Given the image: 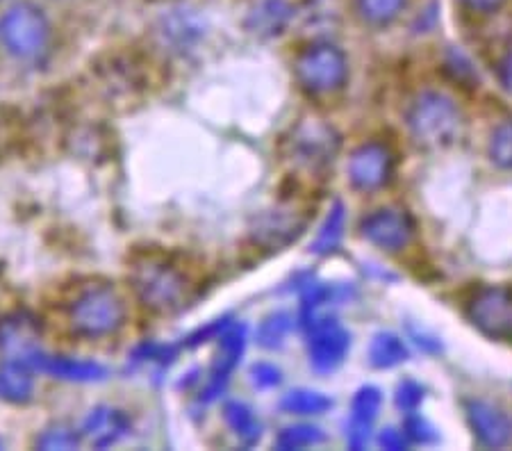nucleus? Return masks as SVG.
<instances>
[{"mask_svg":"<svg viewBox=\"0 0 512 451\" xmlns=\"http://www.w3.org/2000/svg\"><path fill=\"white\" fill-rule=\"evenodd\" d=\"M326 440V433L315 424H292L285 426L276 438V449L280 451H296V449H308L317 447Z\"/></svg>","mask_w":512,"mask_h":451,"instance_id":"26","label":"nucleus"},{"mask_svg":"<svg viewBox=\"0 0 512 451\" xmlns=\"http://www.w3.org/2000/svg\"><path fill=\"white\" fill-rule=\"evenodd\" d=\"M444 69H447V73L453 80L460 82V85H465V87H472L478 80L472 62H469L467 57L458 51H449L447 62H444Z\"/></svg>","mask_w":512,"mask_h":451,"instance_id":"32","label":"nucleus"},{"mask_svg":"<svg viewBox=\"0 0 512 451\" xmlns=\"http://www.w3.org/2000/svg\"><path fill=\"white\" fill-rule=\"evenodd\" d=\"M403 431H406V436L410 442H417V445H431V442L437 440V431L435 426L426 420V417H421L417 413H410L406 417V424H403Z\"/></svg>","mask_w":512,"mask_h":451,"instance_id":"31","label":"nucleus"},{"mask_svg":"<svg viewBox=\"0 0 512 451\" xmlns=\"http://www.w3.org/2000/svg\"><path fill=\"white\" fill-rule=\"evenodd\" d=\"M292 326H294V322L287 313L269 315L258 328V344L264 349L283 347L289 331H292Z\"/></svg>","mask_w":512,"mask_h":451,"instance_id":"28","label":"nucleus"},{"mask_svg":"<svg viewBox=\"0 0 512 451\" xmlns=\"http://www.w3.org/2000/svg\"><path fill=\"white\" fill-rule=\"evenodd\" d=\"M351 349V333L335 319H315L308 326V358L319 374H330L340 367Z\"/></svg>","mask_w":512,"mask_h":451,"instance_id":"9","label":"nucleus"},{"mask_svg":"<svg viewBox=\"0 0 512 451\" xmlns=\"http://www.w3.org/2000/svg\"><path fill=\"white\" fill-rule=\"evenodd\" d=\"M219 356L214 360V367L210 372L208 385H205V401L217 399L221 392L226 390V383L230 374L235 372L239 360L244 356L246 349V326L244 324H228L224 333L219 335Z\"/></svg>","mask_w":512,"mask_h":451,"instance_id":"13","label":"nucleus"},{"mask_svg":"<svg viewBox=\"0 0 512 451\" xmlns=\"http://www.w3.org/2000/svg\"><path fill=\"white\" fill-rule=\"evenodd\" d=\"M424 392H426L424 385L415 379L401 381L399 385H396V395H394L396 408L403 410L406 415L417 413V408L421 406V401H424V397H426Z\"/></svg>","mask_w":512,"mask_h":451,"instance_id":"30","label":"nucleus"},{"mask_svg":"<svg viewBox=\"0 0 512 451\" xmlns=\"http://www.w3.org/2000/svg\"><path fill=\"white\" fill-rule=\"evenodd\" d=\"M360 235L376 249L399 253L415 237V221L403 210L381 208L360 221Z\"/></svg>","mask_w":512,"mask_h":451,"instance_id":"10","label":"nucleus"},{"mask_svg":"<svg viewBox=\"0 0 512 451\" xmlns=\"http://www.w3.org/2000/svg\"><path fill=\"white\" fill-rule=\"evenodd\" d=\"M292 16L294 7L289 5V0H258L246 14L244 26L255 37L274 39L287 30Z\"/></svg>","mask_w":512,"mask_h":451,"instance_id":"19","label":"nucleus"},{"mask_svg":"<svg viewBox=\"0 0 512 451\" xmlns=\"http://www.w3.org/2000/svg\"><path fill=\"white\" fill-rule=\"evenodd\" d=\"M82 438H85V436H82V431L73 429V426L64 424V422H55L51 426H46V429L39 433L37 440H35V447L44 449V451L78 449Z\"/></svg>","mask_w":512,"mask_h":451,"instance_id":"27","label":"nucleus"},{"mask_svg":"<svg viewBox=\"0 0 512 451\" xmlns=\"http://www.w3.org/2000/svg\"><path fill=\"white\" fill-rule=\"evenodd\" d=\"M383 406V395L376 385H362L351 399V424L349 433H346V442L349 447L360 451L367 447L371 426H374L378 413Z\"/></svg>","mask_w":512,"mask_h":451,"instance_id":"17","label":"nucleus"},{"mask_svg":"<svg viewBox=\"0 0 512 451\" xmlns=\"http://www.w3.org/2000/svg\"><path fill=\"white\" fill-rule=\"evenodd\" d=\"M408 0H353L355 16L369 28H387L406 10Z\"/></svg>","mask_w":512,"mask_h":451,"instance_id":"23","label":"nucleus"},{"mask_svg":"<svg viewBox=\"0 0 512 451\" xmlns=\"http://www.w3.org/2000/svg\"><path fill=\"white\" fill-rule=\"evenodd\" d=\"M251 381L255 388L271 390V388H278V385L283 383V372H280L278 365L267 363V360H260V363H255L251 367Z\"/></svg>","mask_w":512,"mask_h":451,"instance_id":"33","label":"nucleus"},{"mask_svg":"<svg viewBox=\"0 0 512 451\" xmlns=\"http://www.w3.org/2000/svg\"><path fill=\"white\" fill-rule=\"evenodd\" d=\"M344 228H346V210L340 201H335L333 208H330L328 217L321 224L319 233L312 242L310 251L317 253V256H330V253L337 251L342 237H344Z\"/></svg>","mask_w":512,"mask_h":451,"instance_id":"25","label":"nucleus"},{"mask_svg":"<svg viewBox=\"0 0 512 451\" xmlns=\"http://www.w3.org/2000/svg\"><path fill=\"white\" fill-rule=\"evenodd\" d=\"M280 408L287 415H296V417H317L328 413L333 408V399L324 392L310 390V388H296L289 390L287 395L280 401Z\"/></svg>","mask_w":512,"mask_h":451,"instance_id":"24","label":"nucleus"},{"mask_svg":"<svg viewBox=\"0 0 512 451\" xmlns=\"http://www.w3.org/2000/svg\"><path fill=\"white\" fill-rule=\"evenodd\" d=\"M294 73L301 89L312 96H330L349 80V60L340 46L315 41L305 46L294 62Z\"/></svg>","mask_w":512,"mask_h":451,"instance_id":"5","label":"nucleus"},{"mask_svg":"<svg viewBox=\"0 0 512 451\" xmlns=\"http://www.w3.org/2000/svg\"><path fill=\"white\" fill-rule=\"evenodd\" d=\"M394 153L383 142H365L351 153L346 174L353 190L358 192H378L390 183L394 176Z\"/></svg>","mask_w":512,"mask_h":451,"instance_id":"8","label":"nucleus"},{"mask_svg":"<svg viewBox=\"0 0 512 451\" xmlns=\"http://www.w3.org/2000/svg\"><path fill=\"white\" fill-rule=\"evenodd\" d=\"M305 231V219L294 210H267L255 217L251 240L267 251H280L299 240Z\"/></svg>","mask_w":512,"mask_h":451,"instance_id":"11","label":"nucleus"},{"mask_svg":"<svg viewBox=\"0 0 512 451\" xmlns=\"http://www.w3.org/2000/svg\"><path fill=\"white\" fill-rule=\"evenodd\" d=\"M497 76H499V82L501 87L506 89L508 94H512V51L503 57V60L499 62L497 67Z\"/></svg>","mask_w":512,"mask_h":451,"instance_id":"36","label":"nucleus"},{"mask_svg":"<svg viewBox=\"0 0 512 451\" xmlns=\"http://www.w3.org/2000/svg\"><path fill=\"white\" fill-rule=\"evenodd\" d=\"M132 429L130 417L119 408L112 406H96L92 413L82 422V436H85L94 447L105 449L117 445L121 438H126Z\"/></svg>","mask_w":512,"mask_h":451,"instance_id":"16","label":"nucleus"},{"mask_svg":"<svg viewBox=\"0 0 512 451\" xmlns=\"http://www.w3.org/2000/svg\"><path fill=\"white\" fill-rule=\"evenodd\" d=\"M160 32L164 44H169L173 51H192V48L205 37V23L201 16L187 7H176L169 14L162 16Z\"/></svg>","mask_w":512,"mask_h":451,"instance_id":"18","label":"nucleus"},{"mask_svg":"<svg viewBox=\"0 0 512 451\" xmlns=\"http://www.w3.org/2000/svg\"><path fill=\"white\" fill-rule=\"evenodd\" d=\"M0 447H3V442H0Z\"/></svg>","mask_w":512,"mask_h":451,"instance_id":"37","label":"nucleus"},{"mask_svg":"<svg viewBox=\"0 0 512 451\" xmlns=\"http://www.w3.org/2000/svg\"><path fill=\"white\" fill-rule=\"evenodd\" d=\"M487 155L503 171H512V121H503L492 130Z\"/></svg>","mask_w":512,"mask_h":451,"instance_id":"29","label":"nucleus"},{"mask_svg":"<svg viewBox=\"0 0 512 451\" xmlns=\"http://www.w3.org/2000/svg\"><path fill=\"white\" fill-rule=\"evenodd\" d=\"M460 3L465 5L469 12L492 14V12H499L501 7L508 3V0H460Z\"/></svg>","mask_w":512,"mask_h":451,"instance_id":"35","label":"nucleus"},{"mask_svg":"<svg viewBox=\"0 0 512 451\" xmlns=\"http://www.w3.org/2000/svg\"><path fill=\"white\" fill-rule=\"evenodd\" d=\"M224 420L228 424V429L233 431V436L242 442L244 447L258 445L262 438V422L246 401H226Z\"/></svg>","mask_w":512,"mask_h":451,"instance_id":"21","label":"nucleus"},{"mask_svg":"<svg viewBox=\"0 0 512 451\" xmlns=\"http://www.w3.org/2000/svg\"><path fill=\"white\" fill-rule=\"evenodd\" d=\"M53 28L39 5H12L0 16V46L19 62H41L51 51Z\"/></svg>","mask_w":512,"mask_h":451,"instance_id":"2","label":"nucleus"},{"mask_svg":"<svg viewBox=\"0 0 512 451\" xmlns=\"http://www.w3.org/2000/svg\"><path fill=\"white\" fill-rule=\"evenodd\" d=\"M408 128L424 149H447L462 133V112L453 98L440 92H421L408 108Z\"/></svg>","mask_w":512,"mask_h":451,"instance_id":"4","label":"nucleus"},{"mask_svg":"<svg viewBox=\"0 0 512 451\" xmlns=\"http://www.w3.org/2000/svg\"><path fill=\"white\" fill-rule=\"evenodd\" d=\"M378 445L383 449H390V451H403L408 449L410 440L406 436V431H399V429H392V426H387V429L381 431V436H378Z\"/></svg>","mask_w":512,"mask_h":451,"instance_id":"34","label":"nucleus"},{"mask_svg":"<svg viewBox=\"0 0 512 451\" xmlns=\"http://www.w3.org/2000/svg\"><path fill=\"white\" fill-rule=\"evenodd\" d=\"M128 278L137 301L155 315L180 313L192 301V283L187 274L160 253L137 256Z\"/></svg>","mask_w":512,"mask_h":451,"instance_id":"1","label":"nucleus"},{"mask_svg":"<svg viewBox=\"0 0 512 451\" xmlns=\"http://www.w3.org/2000/svg\"><path fill=\"white\" fill-rule=\"evenodd\" d=\"M467 317L487 338L512 340V287H478L467 301Z\"/></svg>","mask_w":512,"mask_h":451,"instance_id":"7","label":"nucleus"},{"mask_svg":"<svg viewBox=\"0 0 512 451\" xmlns=\"http://www.w3.org/2000/svg\"><path fill=\"white\" fill-rule=\"evenodd\" d=\"M26 363L46 376H53V379L71 381V383H94L103 381L107 376V369L103 365L94 363V360H78L69 356H51L44 354V351H32L28 358H23Z\"/></svg>","mask_w":512,"mask_h":451,"instance_id":"14","label":"nucleus"},{"mask_svg":"<svg viewBox=\"0 0 512 451\" xmlns=\"http://www.w3.org/2000/svg\"><path fill=\"white\" fill-rule=\"evenodd\" d=\"M340 146L342 139L333 126L324 121H301L287 139V155L299 167L317 171L335 160Z\"/></svg>","mask_w":512,"mask_h":451,"instance_id":"6","label":"nucleus"},{"mask_svg":"<svg viewBox=\"0 0 512 451\" xmlns=\"http://www.w3.org/2000/svg\"><path fill=\"white\" fill-rule=\"evenodd\" d=\"M39 335L37 317L26 310H16L0 319V351L7 358H28L39 349Z\"/></svg>","mask_w":512,"mask_h":451,"instance_id":"15","label":"nucleus"},{"mask_svg":"<svg viewBox=\"0 0 512 451\" xmlns=\"http://www.w3.org/2000/svg\"><path fill=\"white\" fill-rule=\"evenodd\" d=\"M408 356L410 354H408L406 342H403L396 333L381 331L376 333L369 342L367 358H369V365L376 369H392L396 365L406 363Z\"/></svg>","mask_w":512,"mask_h":451,"instance_id":"22","label":"nucleus"},{"mask_svg":"<svg viewBox=\"0 0 512 451\" xmlns=\"http://www.w3.org/2000/svg\"><path fill=\"white\" fill-rule=\"evenodd\" d=\"M467 422L476 440L487 449H501L512 442V420L499 406L485 399H469L465 404Z\"/></svg>","mask_w":512,"mask_h":451,"instance_id":"12","label":"nucleus"},{"mask_svg":"<svg viewBox=\"0 0 512 451\" xmlns=\"http://www.w3.org/2000/svg\"><path fill=\"white\" fill-rule=\"evenodd\" d=\"M69 326L78 338L103 340L126 324V301L110 285L85 287L69 306Z\"/></svg>","mask_w":512,"mask_h":451,"instance_id":"3","label":"nucleus"},{"mask_svg":"<svg viewBox=\"0 0 512 451\" xmlns=\"http://www.w3.org/2000/svg\"><path fill=\"white\" fill-rule=\"evenodd\" d=\"M35 397V369L21 358L0 363V399L14 406H26Z\"/></svg>","mask_w":512,"mask_h":451,"instance_id":"20","label":"nucleus"}]
</instances>
